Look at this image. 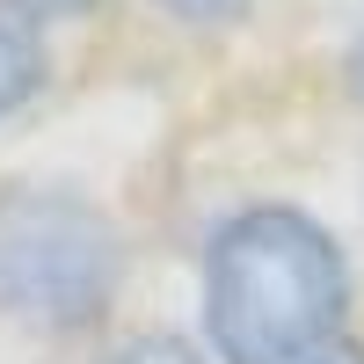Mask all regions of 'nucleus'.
I'll return each instance as SVG.
<instances>
[{"mask_svg":"<svg viewBox=\"0 0 364 364\" xmlns=\"http://www.w3.org/2000/svg\"><path fill=\"white\" fill-rule=\"evenodd\" d=\"M350 262L336 233L291 204H255L204 255V328L226 364H299L336 336Z\"/></svg>","mask_w":364,"mask_h":364,"instance_id":"nucleus-1","label":"nucleus"},{"mask_svg":"<svg viewBox=\"0 0 364 364\" xmlns=\"http://www.w3.org/2000/svg\"><path fill=\"white\" fill-rule=\"evenodd\" d=\"M117 277H124V240L102 204L29 182L0 190V314L80 328L117 299Z\"/></svg>","mask_w":364,"mask_h":364,"instance_id":"nucleus-2","label":"nucleus"},{"mask_svg":"<svg viewBox=\"0 0 364 364\" xmlns=\"http://www.w3.org/2000/svg\"><path fill=\"white\" fill-rule=\"evenodd\" d=\"M44 87V37L29 0H0V117Z\"/></svg>","mask_w":364,"mask_h":364,"instance_id":"nucleus-3","label":"nucleus"},{"mask_svg":"<svg viewBox=\"0 0 364 364\" xmlns=\"http://www.w3.org/2000/svg\"><path fill=\"white\" fill-rule=\"evenodd\" d=\"M109 364H204V357L182 343V336H139V343H124V350H117Z\"/></svg>","mask_w":364,"mask_h":364,"instance_id":"nucleus-4","label":"nucleus"},{"mask_svg":"<svg viewBox=\"0 0 364 364\" xmlns=\"http://www.w3.org/2000/svg\"><path fill=\"white\" fill-rule=\"evenodd\" d=\"M168 15H182V22H233L248 0H161Z\"/></svg>","mask_w":364,"mask_h":364,"instance_id":"nucleus-5","label":"nucleus"},{"mask_svg":"<svg viewBox=\"0 0 364 364\" xmlns=\"http://www.w3.org/2000/svg\"><path fill=\"white\" fill-rule=\"evenodd\" d=\"M299 364H364V343H350V336H328L321 350H306Z\"/></svg>","mask_w":364,"mask_h":364,"instance_id":"nucleus-6","label":"nucleus"},{"mask_svg":"<svg viewBox=\"0 0 364 364\" xmlns=\"http://www.w3.org/2000/svg\"><path fill=\"white\" fill-rule=\"evenodd\" d=\"M29 8H80V0H29Z\"/></svg>","mask_w":364,"mask_h":364,"instance_id":"nucleus-7","label":"nucleus"}]
</instances>
